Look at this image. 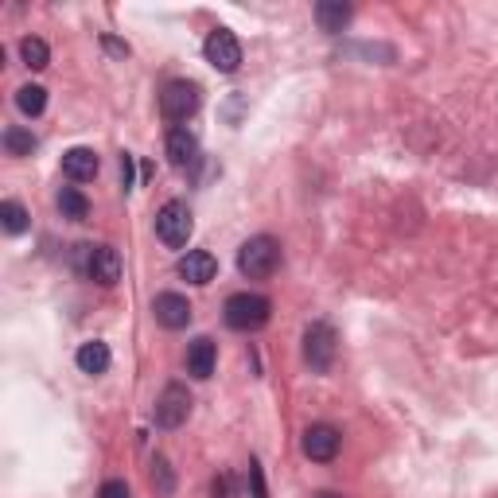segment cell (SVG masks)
I'll use <instances>...</instances> for the list:
<instances>
[{"instance_id":"6da1fadb","label":"cell","mask_w":498,"mask_h":498,"mask_svg":"<svg viewBox=\"0 0 498 498\" xmlns=\"http://www.w3.org/2000/svg\"><path fill=\"white\" fill-rule=\"evenodd\" d=\"M238 269L249 281H269V276L281 269V245H276L269 234H257L238 249Z\"/></svg>"},{"instance_id":"7a4b0ae2","label":"cell","mask_w":498,"mask_h":498,"mask_svg":"<svg viewBox=\"0 0 498 498\" xmlns=\"http://www.w3.org/2000/svg\"><path fill=\"white\" fill-rule=\"evenodd\" d=\"M199 105H203V90H199V82H187V78L168 82L160 94V114H164V121H172L175 129L195 117Z\"/></svg>"},{"instance_id":"3957f363","label":"cell","mask_w":498,"mask_h":498,"mask_svg":"<svg viewBox=\"0 0 498 498\" xmlns=\"http://www.w3.org/2000/svg\"><path fill=\"white\" fill-rule=\"evenodd\" d=\"M269 315H273V304L257 293H234L223 308V320L234 331H261L269 324Z\"/></svg>"},{"instance_id":"277c9868","label":"cell","mask_w":498,"mask_h":498,"mask_svg":"<svg viewBox=\"0 0 498 498\" xmlns=\"http://www.w3.org/2000/svg\"><path fill=\"white\" fill-rule=\"evenodd\" d=\"M191 230H195V223H191V211L184 199H172L156 211V238L168 249H184L191 242Z\"/></svg>"},{"instance_id":"5b68a950","label":"cell","mask_w":498,"mask_h":498,"mask_svg":"<svg viewBox=\"0 0 498 498\" xmlns=\"http://www.w3.org/2000/svg\"><path fill=\"white\" fill-rule=\"evenodd\" d=\"M78 269L82 276L114 288L121 281V257L114 245H78Z\"/></svg>"},{"instance_id":"8992f818","label":"cell","mask_w":498,"mask_h":498,"mask_svg":"<svg viewBox=\"0 0 498 498\" xmlns=\"http://www.w3.org/2000/svg\"><path fill=\"white\" fill-rule=\"evenodd\" d=\"M191 393H187V385H179V382H172V385H164L160 390V397H156V409H152V417H156V428H179V424H187V417H191Z\"/></svg>"},{"instance_id":"52a82bcc","label":"cell","mask_w":498,"mask_h":498,"mask_svg":"<svg viewBox=\"0 0 498 498\" xmlns=\"http://www.w3.org/2000/svg\"><path fill=\"white\" fill-rule=\"evenodd\" d=\"M203 55H206V63H211L214 71H223V75H234L242 66V44H238V35H234L230 27H214V32L206 35V44H203Z\"/></svg>"},{"instance_id":"ba28073f","label":"cell","mask_w":498,"mask_h":498,"mask_svg":"<svg viewBox=\"0 0 498 498\" xmlns=\"http://www.w3.org/2000/svg\"><path fill=\"white\" fill-rule=\"evenodd\" d=\"M335 327L324 324V320H315L308 324V331H304V358H308V366L312 370H331V363H335Z\"/></svg>"},{"instance_id":"9c48e42d","label":"cell","mask_w":498,"mask_h":498,"mask_svg":"<svg viewBox=\"0 0 498 498\" xmlns=\"http://www.w3.org/2000/svg\"><path fill=\"white\" fill-rule=\"evenodd\" d=\"M343 448V436L335 424H312L308 433H304V455H308L312 463H331Z\"/></svg>"},{"instance_id":"30bf717a","label":"cell","mask_w":498,"mask_h":498,"mask_svg":"<svg viewBox=\"0 0 498 498\" xmlns=\"http://www.w3.org/2000/svg\"><path fill=\"white\" fill-rule=\"evenodd\" d=\"M152 312H156V324L168 327V331H184L191 324V315H195L187 296H179V293H160L152 300Z\"/></svg>"},{"instance_id":"8fae6325","label":"cell","mask_w":498,"mask_h":498,"mask_svg":"<svg viewBox=\"0 0 498 498\" xmlns=\"http://www.w3.org/2000/svg\"><path fill=\"white\" fill-rule=\"evenodd\" d=\"M98 168H102L98 152L86 148V144H78V148H66V152H63V175H66V179H75V184H90V179L98 175Z\"/></svg>"},{"instance_id":"7c38bea8","label":"cell","mask_w":498,"mask_h":498,"mask_svg":"<svg viewBox=\"0 0 498 498\" xmlns=\"http://www.w3.org/2000/svg\"><path fill=\"white\" fill-rule=\"evenodd\" d=\"M218 273V261L211 249H187L184 257H179V276H184L187 284H211Z\"/></svg>"},{"instance_id":"4fadbf2b","label":"cell","mask_w":498,"mask_h":498,"mask_svg":"<svg viewBox=\"0 0 498 498\" xmlns=\"http://www.w3.org/2000/svg\"><path fill=\"white\" fill-rule=\"evenodd\" d=\"M214 363H218V347L206 335L191 339L187 343V370L195 374V378H211L214 374Z\"/></svg>"},{"instance_id":"5bb4252c","label":"cell","mask_w":498,"mask_h":498,"mask_svg":"<svg viewBox=\"0 0 498 498\" xmlns=\"http://www.w3.org/2000/svg\"><path fill=\"white\" fill-rule=\"evenodd\" d=\"M168 160L175 168H191V164L199 160V141H195V133L184 129V124L168 133Z\"/></svg>"},{"instance_id":"9a60e30c","label":"cell","mask_w":498,"mask_h":498,"mask_svg":"<svg viewBox=\"0 0 498 498\" xmlns=\"http://www.w3.org/2000/svg\"><path fill=\"white\" fill-rule=\"evenodd\" d=\"M351 16H354V8L343 5V0H324V5H315V24H320V32H327V35H339L343 27L351 24Z\"/></svg>"},{"instance_id":"2e32d148","label":"cell","mask_w":498,"mask_h":498,"mask_svg":"<svg viewBox=\"0 0 498 498\" xmlns=\"http://www.w3.org/2000/svg\"><path fill=\"white\" fill-rule=\"evenodd\" d=\"M75 363H78V370H82V374H105V370H109V363H114V354H109L105 343L90 339V343H82V347H78Z\"/></svg>"},{"instance_id":"e0dca14e","label":"cell","mask_w":498,"mask_h":498,"mask_svg":"<svg viewBox=\"0 0 498 498\" xmlns=\"http://www.w3.org/2000/svg\"><path fill=\"white\" fill-rule=\"evenodd\" d=\"M20 59H24L27 71H47V63H51V47H47L39 35H27V39H20Z\"/></svg>"},{"instance_id":"ac0fdd59","label":"cell","mask_w":498,"mask_h":498,"mask_svg":"<svg viewBox=\"0 0 498 498\" xmlns=\"http://www.w3.org/2000/svg\"><path fill=\"white\" fill-rule=\"evenodd\" d=\"M16 109H20L24 117H39L47 109V90L35 86V82H27V86L16 90Z\"/></svg>"},{"instance_id":"d6986e66","label":"cell","mask_w":498,"mask_h":498,"mask_svg":"<svg viewBox=\"0 0 498 498\" xmlns=\"http://www.w3.org/2000/svg\"><path fill=\"white\" fill-rule=\"evenodd\" d=\"M59 211H63V218H75V223H82V218L90 214V199L82 195L78 187H63L59 191Z\"/></svg>"},{"instance_id":"ffe728a7","label":"cell","mask_w":498,"mask_h":498,"mask_svg":"<svg viewBox=\"0 0 498 498\" xmlns=\"http://www.w3.org/2000/svg\"><path fill=\"white\" fill-rule=\"evenodd\" d=\"M5 152H8V156H32V152H35V136H32V129L8 124V129H5Z\"/></svg>"},{"instance_id":"44dd1931","label":"cell","mask_w":498,"mask_h":498,"mask_svg":"<svg viewBox=\"0 0 498 498\" xmlns=\"http://www.w3.org/2000/svg\"><path fill=\"white\" fill-rule=\"evenodd\" d=\"M0 226H5V234H24L27 230V211H24V203H16V199H5L0 203Z\"/></svg>"},{"instance_id":"7402d4cb","label":"cell","mask_w":498,"mask_h":498,"mask_svg":"<svg viewBox=\"0 0 498 498\" xmlns=\"http://www.w3.org/2000/svg\"><path fill=\"white\" fill-rule=\"evenodd\" d=\"M152 487H156V494H164V498L175 491V472H172V463L164 460V455L152 460Z\"/></svg>"},{"instance_id":"603a6c76","label":"cell","mask_w":498,"mask_h":498,"mask_svg":"<svg viewBox=\"0 0 498 498\" xmlns=\"http://www.w3.org/2000/svg\"><path fill=\"white\" fill-rule=\"evenodd\" d=\"M98 498H129V483H124V479H109V483H102Z\"/></svg>"},{"instance_id":"cb8c5ba5","label":"cell","mask_w":498,"mask_h":498,"mask_svg":"<svg viewBox=\"0 0 498 498\" xmlns=\"http://www.w3.org/2000/svg\"><path fill=\"white\" fill-rule=\"evenodd\" d=\"M249 483H254V498H269L265 479H261V463H257V460H249Z\"/></svg>"},{"instance_id":"d4e9b609","label":"cell","mask_w":498,"mask_h":498,"mask_svg":"<svg viewBox=\"0 0 498 498\" xmlns=\"http://www.w3.org/2000/svg\"><path fill=\"white\" fill-rule=\"evenodd\" d=\"M102 44H105V51H114V55H129V44H121V39H114V35H102Z\"/></svg>"},{"instance_id":"484cf974","label":"cell","mask_w":498,"mask_h":498,"mask_svg":"<svg viewBox=\"0 0 498 498\" xmlns=\"http://www.w3.org/2000/svg\"><path fill=\"white\" fill-rule=\"evenodd\" d=\"M121 175H124V187H133V156L129 152L121 156Z\"/></svg>"},{"instance_id":"4316f807","label":"cell","mask_w":498,"mask_h":498,"mask_svg":"<svg viewBox=\"0 0 498 498\" xmlns=\"http://www.w3.org/2000/svg\"><path fill=\"white\" fill-rule=\"evenodd\" d=\"M315 498H343V494H339V491H320Z\"/></svg>"}]
</instances>
